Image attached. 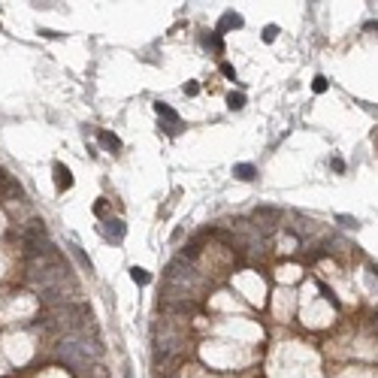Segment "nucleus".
I'll use <instances>...</instances> for the list:
<instances>
[{
	"mask_svg": "<svg viewBox=\"0 0 378 378\" xmlns=\"http://www.w3.org/2000/svg\"><path fill=\"white\" fill-rule=\"evenodd\" d=\"M154 112H158V118H164V130H167V134H179L182 118H179L175 109H170L167 103H154Z\"/></svg>",
	"mask_w": 378,
	"mask_h": 378,
	"instance_id": "obj_3",
	"label": "nucleus"
},
{
	"mask_svg": "<svg viewBox=\"0 0 378 378\" xmlns=\"http://www.w3.org/2000/svg\"><path fill=\"white\" fill-rule=\"evenodd\" d=\"M233 28H242V15L239 12H224L215 31H218V34H227V31H233Z\"/></svg>",
	"mask_w": 378,
	"mask_h": 378,
	"instance_id": "obj_6",
	"label": "nucleus"
},
{
	"mask_svg": "<svg viewBox=\"0 0 378 378\" xmlns=\"http://www.w3.org/2000/svg\"><path fill=\"white\" fill-rule=\"evenodd\" d=\"M185 91H188V94H197V91H200V85H197V82H188V85H185Z\"/></svg>",
	"mask_w": 378,
	"mask_h": 378,
	"instance_id": "obj_17",
	"label": "nucleus"
},
{
	"mask_svg": "<svg viewBox=\"0 0 378 378\" xmlns=\"http://www.w3.org/2000/svg\"><path fill=\"white\" fill-rule=\"evenodd\" d=\"M221 73H224L227 79H236V70H233V64H221Z\"/></svg>",
	"mask_w": 378,
	"mask_h": 378,
	"instance_id": "obj_16",
	"label": "nucleus"
},
{
	"mask_svg": "<svg viewBox=\"0 0 378 378\" xmlns=\"http://www.w3.org/2000/svg\"><path fill=\"white\" fill-rule=\"evenodd\" d=\"M339 224H342V227H357V218H351V215H339Z\"/></svg>",
	"mask_w": 378,
	"mask_h": 378,
	"instance_id": "obj_15",
	"label": "nucleus"
},
{
	"mask_svg": "<svg viewBox=\"0 0 378 378\" xmlns=\"http://www.w3.org/2000/svg\"><path fill=\"white\" fill-rule=\"evenodd\" d=\"M52 172H55V188H58V191H70V188H73V172H70L64 164H55Z\"/></svg>",
	"mask_w": 378,
	"mask_h": 378,
	"instance_id": "obj_5",
	"label": "nucleus"
},
{
	"mask_svg": "<svg viewBox=\"0 0 378 378\" xmlns=\"http://www.w3.org/2000/svg\"><path fill=\"white\" fill-rule=\"evenodd\" d=\"M203 46H206L209 52H215V55H221V52H224V42H221V34H218V31L203 34Z\"/></svg>",
	"mask_w": 378,
	"mask_h": 378,
	"instance_id": "obj_8",
	"label": "nucleus"
},
{
	"mask_svg": "<svg viewBox=\"0 0 378 378\" xmlns=\"http://www.w3.org/2000/svg\"><path fill=\"white\" fill-rule=\"evenodd\" d=\"M130 278H134L137 284H148V281H151V273L142 270V266H130Z\"/></svg>",
	"mask_w": 378,
	"mask_h": 378,
	"instance_id": "obj_11",
	"label": "nucleus"
},
{
	"mask_svg": "<svg viewBox=\"0 0 378 378\" xmlns=\"http://www.w3.org/2000/svg\"><path fill=\"white\" fill-rule=\"evenodd\" d=\"M333 170H336V172H342V170H345V164L339 161V158H333Z\"/></svg>",
	"mask_w": 378,
	"mask_h": 378,
	"instance_id": "obj_19",
	"label": "nucleus"
},
{
	"mask_svg": "<svg viewBox=\"0 0 378 378\" xmlns=\"http://www.w3.org/2000/svg\"><path fill=\"white\" fill-rule=\"evenodd\" d=\"M275 36H278V28H275V25H266V28H263V42H273Z\"/></svg>",
	"mask_w": 378,
	"mask_h": 378,
	"instance_id": "obj_14",
	"label": "nucleus"
},
{
	"mask_svg": "<svg viewBox=\"0 0 378 378\" xmlns=\"http://www.w3.org/2000/svg\"><path fill=\"white\" fill-rule=\"evenodd\" d=\"M366 31H372V34H378V25H375V21H369V25H366Z\"/></svg>",
	"mask_w": 378,
	"mask_h": 378,
	"instance_id": "obj_20",
	"label": "nucleus"
},
{
	"mask_svg": "<svg viewBox=\"0 0 378 378\" xmlns=\"http://www.w3.org/2000/svg\"><path fill=\"white\" fill-rule=\"evenodd\" d=\"M312 91H315V94H324V91H327V79H324V76H315Z\"/></svg>",
	"mask_w": 378,
	"mask_h": 378,
	"instance_id": "obj_12",
	"label": "nucleus"
},
{
	"mask_svg": "<svg viewBox=\"0 0 378 378\" xmlns=\"http://www.w3.org/2000/svg\"><path fill=\"white\" fill-rule=\"evenodd\" d=\"M227 106H230V109H242V106H245V97H242V94H230V97H227Z\"/></svg>",
	"mask_w": 378,
	"mask_h": 378,
	"instance_id": "obj_13",
	"label": "nucleus"
},
{
	"mask_svg": "<svg viewBox=\"0 0 378 378\" xmlns=\"http://www.w3.org/2000/svg\"><path fill=\"white\" fill-rule=\"evenodd\" d=\"M375 330H378V315H375Z\"/></svg>",
	"mask_w": 378,
	"mask_h": 378,
	"instance_id": "obj_21",
	"label": "nucleus"
},
{
	"mask_svg": "<svg viewBox=\"0 0 378 378\" xmlns=\"http://www.w3.org/2000/svg\"><path fill=\"white\" fill-rule=\"evenodd\" d=\"M39 34H42V36H49V39H58V36H61V34H55V31H49V28H42Z\"/></svg>",
	"mask_w": 378,
	"mask_h": 378,
	"instance_id": "obj_18",
	"label": "nucleus"
},
{
	"mask_svg": "<svg viewBox=\"0 0 378 378\" xmlns=\"http://www.w3.org/2000/svg\"><path fill=\"white\" fill-rule=\"evenodd\" d=\"M233 175H236L239 182H254V179H257V167H254V164H236V167H233Z\"/></svg>",
	"mask_w": 378,
	"mask_h": 378,
	"instance_id": "obj_7",
	"label": "nucleus"
},
{
	"mask_svg": "<svg viewBox=\"0 0 378 378\" xmlns=\"http://www.w3.org/2000/svg\"><path fill=\"white\" fill-rule=\"evenodd\" d=\"M100 357H103V345L97 336H64L58 342V363H64L73 372L91 369Z\"/></svg>",
	"mask_w": 378,
	"mask_h": 378,
	"instance_id": "obj_1",
	"label": "nucleus"
},
{
	"mask_svg": "<svg viewBox=\"0 0 378 378\" xmlns=\"http://www.w3.org/2000/svg\"><path fill=\"white\" fill-rule=\"evenodd\" d=\"M97 137H100V142H103V148H109V151H118V148H121V139L115 137L112 130H100Z\"/></svg>",
	"mask_w": 378,
	"mask_h": 378,
	"instance_id": "obj_10",
	"label": "nucleus"
},
{
	"mask_svg": "<svg viewBox=\"0 0 378 378\" xmlns=\"http://www.w3.org/2000/svg\"><path fill=\"white\" fill-rule=\"evenodd\" d=\"M124 233H127V227H124V221H118V218H109L103 227V236L109 242H121L124 239Z\"/></svg>",
	"mask_w": 378,
	"mask_h": 378,
	"instance_id": "obj_4",
	"label": "nucleus"
},
{
	"mask_svg": "<svg viewBox=\"0 0 378 378\" xmlns=\"http://www.w3.org/2000/svg\"><path fill=\"white\" fill-rule=\"evenodd\" d=\"M254 227H257V233L260 236H266V233H273L275 227H278V221H281V212L273 206H257L254 209Z\"/></svg>",
	"mask_w": 378,
	"mask_h": 378,
	"instance_id": "obj_2",
	"label": "nucleus"
},
{
	"mask_svg": "<svg viewBox=\"0 0 378 378\" xmlns=\"http://www.w3.org/2000/svg\"><path fill=\"white\" fill-rule=\"evenodd\" d=\"M67 248H70V254H73V257H76V260L82 263V270H85V273H91V270H94V266H91V260H88V254H85V251H82V248H79L76 242H70Z\"/></svg>",
	"mask_w": 378,
	"mask_h": 378,
	"instance_id": "obj_9",
	"label": "nucleus"
}]
</instances>
